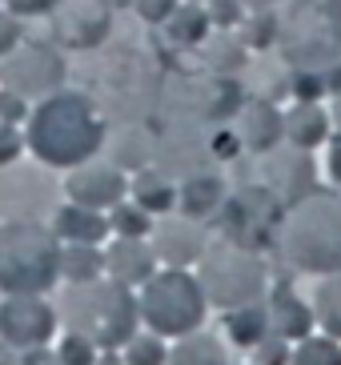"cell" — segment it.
<instances>
[{
	"label": "cell",
	"mask_w": 341,
	"mask_h": 365,
	"mask_svg": "<svg viewBox=\"0 0 341 365\" xmlns=\"http://www.w3.org/2000/svg\"><path fill=\"white\" fill-rule=\"evenodd\" d=\"M157 273V253L145 237H117L105 249V277L121 281L128 289H141Z\"/></svg>",
	"instance_id": "obj_13"
},
{
	"label": "cell",
	"mask_w": 341,
	"mask_h": 365,
	"mask_svg": "<svg viewBox=\"0 0 341 365\" xmlns=\"http://www.w3.org/2000/svg\"><path fill=\"white\" fill-rule=\"evenodd\" d=\"M330 117H333V129L341 133V93H337V101H333V113H330Z\"/></svg>",
	"instance_id": "obj_42"
},
{
	"label": "cell",
	"mask_w": 341,
	"mask_h": 365,
	"mask_svg": "<svg viewBox=\"0 0 341 365\" xmlns=\"http://www.w3.org/2000/svg\"><path fill=\"white\" fill-rule=\"evenodd\" d=\"M61 76H64V65L56 53H49V48H24L9 65V88L21 93V97H49V93L61 88Z\"/></svg>",
	"instance_id": "obj_12"
},
{
	"label": "cell",
	"mask_w": 341,
	"mask_h": 365,
	"mask_svg": "<svg viewBox=\"0 0 341 365\" xmlns=\"http://www.w3.org/2000/svg\"><path fill=\"white\" fill-rule=\"evenodd\" d=\"M209 4V24H217V29H237V24L245 21V4L241 0H205Z\"/></svg>",
	"instance_id": "obj_31"
},
{
	"label": "cell",
	"mask_w": 341,
	"mask_h": 365,
	"mask_svg": "<svg viewBox=\"0 0 341 365\" xmlns=\"http://www.w3.org/2000/svg\"><path fill=\"white\" fill-rule=\"evenodd\" d=\"M201 44H205V65L217 68V73H233V68L245 65V41H237L233 29H221L213 41Z\"/></svg>",
	"instance_id": "obj_24"
},
{
	"label": "cell",
	"mask_w": 341,
	"mask_h": 365,
	"mask_svg": "<svg viewBox=\"0 0 341 365\" xmlns=\"http://www.w3.org/2000/svg\"><path fill=\"white\" fill-rule=\"evenodd\" d=\"M197 281L205 289V301L225 313L237 305H249V301H265L269 265L253 245L221 241V245L205 249V257L197 261Z\"/></svg>",
	"instance_id": "obj_5"
},
{
	"label": "cell",
	"mask_w": 341,
	"mask_h": 365,
	"mask_svg": "<svg viewBox=\"0 0 341 365\" xmlns=\"http://www.w3.org/2000/svg\"><path fill=\"white\" fill-rule=\"evenodd\" d=\"M241 4H245V9H257V12H261V9H273L278 0H241Z\"/></svg>",
	"instance_id": "obj_41"
},
{
	"label": "cell",
	"mask_w": 341,
	"mask_h": 365,
	"mask_svg": "<svg viewBox=\"0 0 341 365\" xmlns=\"http://www.w3.org/2000/svg\"><path fill=\"white\" fill-rule=\"evenodd\" d=\"M96 349L93 337H85V333H64L61 345H56V357H61V365H96Z\"/></svg>",
	"instance_id": "obj_28"
},
{
	"label": "cell",
	"mask_w": 341,
	"mask_h": 365,
	"mask_svg": "<svg viewBox=\"0 0 341 365\" xmlns=\"http://www.w3.org/2000/svg\"><path fill=\"white\" fill-rule=\"evenodd\" d=\"M16 36H21L16 21H12V16H0V53H12V48H16Z\"/></svg>",
	"instance_id": "obj_37"
},
{
	"label": "cell",
	"mask_w": 341,
	"mask_h": 365,
	"mask_svg": "<svg viewBox=\"0 0 341 365\" xmlns=\"http://www.w3.org/2000/svg\"><path fill=\"white\" fill-rule=\"evenodd\" d=\"M61 281V241L41 221L0 225V289L4 293H49Z\"/></svg>",
	"instance_id": "obj_4"
},
{
	"label": "cell",
	"mask_w": 341,
	"mask_h": 365,
	"mask_svg": "<svg viewBox=\"0 0 341 365\" xmlns=\"http://www.w3.org/2000/svg\"><path fill=\"white\" fill-rule=\"evenodd\" d=\"M278 253L297 273L341 269V197L333 189H310L285 205L278 221Z\"/></svg>",
	"instance_id": "obj_2"
},
{
	"label": "cell",
	"mask_w": 341,
	"mask_h": 365,
	"mask_svg": "<svg viewBox=\"0 0 341 365\" xmlns=\"http://www.w3.org/2000/svg\"><path fill=\"white\" fill-rule=\"evenodd\" d=\"M330 177L333 185H341V133L330 140Z\"/></svg>",
	"instance_id": "obj_38"
},
{
	"label": "cell",
	"mask_w": 341,
	"mask_h": 365,
	"mask_svg": "<svg viewBox=\"0 0 341 365\" xmlns=\"http://www.w3.org/2000/svg\"><path fill=\"white\" fill-rule=\"evenodd\" d=\"M24 145L36 153V161L53 165V169H73L101 153L105 125L85 93H49L29 117Z\"/></svg>",
	"instance_id": "obj_1"
},
{
	"label": "cell",
	"mask_w": 341,
	"mask_h": 365,
	"mask_svg": "<svg viewBox=\"0 0 341 365\" xmlns=\"http://www.w3.org/2000/svg\"><path fill=\"white\" fill-rule=\"evenodd\" d=\"M289 354H293V349H289V341L281 337V333H273V329H269L265 337L253 345V361L257 365H289Z\"/></svg>",
	"instance_id": "obj_30"
},
{
	"label": "cell",
	"mask_w": 341,
	"mask_h": 365,
	"mask_svg": "<svg viewBox=\"0 0 341 365\" xmlns=\"http://www.w3.org/2000/svg\"><path fill=\"white\" fill-rule=\"evenodd\" d=\"M108 229L117 237H149L153 229V213L141 209L137 201H117L108 209Z\"/></svg>",
	"instance_id": "obj_26"
},
{
	"label": "cell",
	"mask_w": 341,
	"mask_h": 365,
	"mask_svg": "<svg viewBox=\"0 0 341 365\" xmlns=\"http://www.w3.org/2000/svg\"><path fill=\"white\" fill-rule=\"evenodd\" d=\"M313 325H317L313 322V305H305L289 285H278L273 297H269V329L281 333L285 341H301V337L313 333Z\"/></svg>",
	"instance_id": "obj_16"
},
{
	"label": "cell",
	"mask_w": 341,
	"mask_h": 365,
	"mask_svg": "<svg viewBox=\"0 0 341 365\" xmlns=\"http://www.w3.org/2000/svg\"><path fill=\"white\" fill-rule=\"evenodd\" d=\"M165 365H229V354H225L221 333L193 329L185 337H177V345L169 349Z\"/></svg>",
	"instance_id": "obj_18"
},
{
	"label": "cell",
	"mask_w": 341,
	"mask_h": 365,
	"mask_svg": "<svg viewBox=\"0 0 341 365\" xmlns=\"http://www.w3.org/2000/svg\"><path fill=\"white\" fill-rule=\"evenodd\" d=\"M56 333V305L44 293H4L0 301V337L16 349L49 345Z\"/></svg>",
	"instance_id": "obj_7"
},
{
	"label": "cell",
	"mask_w": 341,
	"mask_h": 365,
	"mask_svg": "<svg viewBox=\"0 0 341 365\" xmlns=\"http://www.w3.org/2000/svg\"><path fill=\"white\" fill-rule=\"evenodd\" d=\"M16 361H21V349H16V345H9L4 337H0V365H16Z\"/></svg>",
	"instance_id": "obj_39"
},
{
	"label": "cell",
	"mask_w": 341,
	"mask_h": 365,
	"mask_svg": "<svg viewBox=\"0 0 341 365\" xmlns=\"http://www.w3.org/2000/svg\"><path fill=\"white\" fill-rule=\"evenodd\" d=\"M56 322L73 333L93 337L96 349H125L141 325V305L128 285L113 277L68 281L56 301Z\"/></svg>",
	"instance_id": "obj_3"
},
{
	"label": "cell",
	"mask_w": 341,
	"mask_h": 365,
	"mask_svg": "<svg viewBox=\"0 0 341 365\" xmlns=\"http://www.w3.org/2000/svg\"><path fill=\"white\" fill-rule=\"evenodd\" d=\"M61 277L64 281H96L105 277V249L85 241H64L61 245Z\"/></svg>",
	"instance_id": "obj_23"
},
{
	"label": "cell",
	"mask_w": 341,
	"mask_h": 365,
	"mask_svg": "<svg viewBox=\"0 0 341 365\" xmlns=\"http://www.w3.org/2000/svg\"><path fill=\"white\" fill-rule=\"evenodd\" d=\"M281 120H285V140L289 145H297V149H317V145H325L333 133V117L330 108H321V101H297L293 108H285L281 113Z\"/></svg>",
	"instance_id": "obj_14"
},
{
	"label": "cell",
	"mask_w": 341,
	"mask_h": 365,
	"mask_svg": "<svg viewBox=\"0 0 341 365\" xmlns=\"http://www.w3.org/2000/svg\"><path fill=\"white\" fill-rule=\"evenodd\" d=\"M253 365H257V361H253Z\"/></svg>",
	"instance_id": "obj_45"
},
{
	"label": "cell",
	"mask_w": 341,
	"mask_h": 365,
	"mask_svg": "<svg viewBox=\"0 0 341 365\" xmlns=\"http://www.w3.org/2000/svg\"><path fill=\"white\" fill-rule=\"evenodd\" d=\"M21 149H24V137L16 133V125L12 120H0V165H12L21 157Z\"/></svg>",
	"instance_id": "obj_32"
},
{
	"label": "cell",
	"mask_w": 341,
	"mask_h": 365,
	"mask_svg": "<svg viewBox=\"0 0 341 365\" xmlns=\"http://www.w3.org/2000/svg\"><path fill=\"white\" fill-rule=\"evenodd\" d=\"M21 117H29L24 97H21V93H4V97H0V120H12V125H16Z\"/></svg>",
	"instance_id": "obj_35"
},
{
	"label": "cell",
	"mask_w": 341,
	"mask_h": 365,
	"mask_svg": "<svg viewBox=\"0 0 341 365\" xmlns=\"http://www.w3.org/2000/svg\"><path fill=\"white\" fill-rule=\"evenodd\" d=\"M113 4H133V0H113Z\"/></svg>",
	"instance_id": "obj_43"
},
{
	"label": "cell",
	"mask_w": 341,
	"mask_h": 365,
	"mask_svg": "<svg viewBox=\"0 0 341 365\" xmlns=\"http://www.w3.org/2000/svg\"><path fill=\"white\" fill-rule=\"evenodd\" d=\"M128 193H133V201L141 209H149L153 217L177 209V185L169 181V173H161V169H141L133 177V185H128Z\"/></svg>",
	"instance_id": "obj_20"
},
{
	"label": "cell",
	"mask_w": 341,
	"mask_h": 365,
	"mask_svg": "<svg viewBox=\"0 0 341 365\" xmlns=\"http://www.w3.org/2000/svg\"><path fill=\"white\" fill-rule=\"evenodd\" d=\"M177 4H181V0H133L137 16H145L149 24H165V16H169Z\"/></svg>",
	"instance_id": "obj_33"
},
{
	"label": "cell",
	"mask_w": 341,
	"mask_h": 365,
	"mask_svg": "<svg viewBox=\"0 0 341 365\" xmlns=\"http://www.w3.org/2000/svg\"><path fill=\"white\" fill-rule=\"evenodd\" d=\"M233 133L241 140L245 153H269L278 149L285 140V120H281V108L273 101H257L249 97L245 105H237V117H233Z\"/></svg>",
	"instance_id": "obj_11"
},
{
	"label": "cell",
	"mask_w": 341,
	"mask_h": 365,
	"mask_svg": "<svg viewBox=\"0 0 341 365\" xmlns=\"http://www.w3.org/2000/svg\"><path fill=\"white\" fill-rule=\"evenodd\" d=\"M289 93L297 101H321L325 97V73L321 68H297L289 76Z\"/></svg>",
	"instance_id": "obj_29"
},
{
	"label": "cell",
	"mask_w": 341,
	"mask_h": 365,
	"mask_svg": "<svg viewBox=\"0 0 341 365\" xmlns=\"http://www.w3.org/2000/svg\"><path fill=\"white\" fill-rule=\"evenodd\" d=\"M125 189H128L125 173H121L113 161H96V157L73 165L68 177H64L68 201L88 205V209H113L117 201H125Z\"/></svg>",
	"instance_id": "obj_9"
},
{
	"label": "cell",
	"mask_w": 341,
	"mask_h": 365,
	"mask_svg": "<svg viewBox=\"0 0 341 365\" xmlns=\"http://www.w3.org/2000/svg\"><path fill=\"white\" fill-rule=\"evenodd\" d=\"M209 153H213V157H221V161H233L237 153H241V140H237V133H213Z\"/></svg>",
	"instance_id": "obj_34"
},
{
	"label": "cell",
	"mask_w": 341,
	"mask_h": 365,
	"mask_svg": "<svg viewBox=\"0 0 341 365\" xmlns=\"http://www.w3.org/2000/svg\"><path fill=\"white\" fill-rule=\"evenodd\" d=\"M149 245L157 253V261L165 265H177V269H189L205 257L209 249V229L205 221L197 217H185V213H161L153 217V229H149Z\"/></svg>",
	"instance_id": "obj_8"
},
{
	"label": "cell",
	"mask_w": 341,
	"mask_h": 365,
	"mask_svg": "<svg viewBox=\"0 0 341 365\" xmlns=\"http://www.w3.org/2000/svg\"><path fill=\"white\" fill-rule=\"evenodd\" d=\"M16 365H61V357L49 345H32V349H21V361Z\"/></svg>",
	"instance_id": "obj_36"
},
{
	"label": "cell",
	"mask_w": 341,
	"mask_h": 365,
	"mask_svg": "<svg viewBox=\"0 0 341 365\" xmlns=\"http://www.w3.org/2000/svg\"><path fill=\"white\" fill-rule=\"evenodd\" d=\"M96 365H125V357H121V349H101Z\"/></svg>",
	"instance_id": "obj_40"
},
{
	"label": "cell",
	"mask_w": 341,
	"mask_h": 365,
	"mask_svg": "<svg viewBox=\"0 0 341 365\" xmlns=\"http://www.w3.org/2000/svg\"><path fill=\"white\" fill-rule=\"evenodd\" d=\"M289 365H341V341L337 337H301L297 349L289 354Z\"/></svg>",
	"instance_id": "obj_25"
},
{
	"label": "cell",
	"mask_w": 341,
	"mask_h": 365,
	"mask_svg": "<svg viewBox=\"0 0 341 365\" xmlns=\"http://www.w3.org/2000/svg\"><path fill=\"white\" fill-rule=\"evenodd\" d=\"M53 233L56 241H85V245H101L113 229H108V217L101 209H88V205H61L53 213Z\"/></svg>",
	"instance_id": "obj_15"
},
{
	"label": "cell",
	"mask_w": 341,
	"mask_h": 365,
	"mask_svg": "<svg viewBox=\"0 0 341 365\" xmlns=\"http://www.w3.org/2000/svg\"><path fill=\"white\" fill-rule=\"evenodd\" d=\"M221 205H225V181L217 173H193L177 189V213H185V217L209 221Z\"/></svg>",
	"instance_id": "obj_17"
},
{
	"label": "cell",
	"mask_w": 341,
	"mask_h": 365,
	"mask_svg": "<svg viewBox=\"0 0 341 365\" xmlns=\"http://www.w3.org/2000/svg\"><path fill=\"white\" fill-rule=\"evenodd\" d=\"M261 177L265 185L273 189L278 197L285 201H297L313 189V161H310V149H297V145H278V149L261 153Z\"/></svg>",
	"instance_id": "obj_10"
},
{
	"label": "cell",
	"mask_w": 341,
	"mask_h": 365,
	"mask_svg": "<svg viewBox=\"0 0 341 365\" xmlns=\"http://www.w3.org/2000/svg\"><path fill=\"white\" fill-rule=\"evenodd\" d=\"M141 322L149 325L161 337H185V333L201 329L209 317V301L197 273L177 265H165L161 273H153L137 293Z\"/></svg>",
	"instance_id": "obj_6"
},
{
	"label": "cell",
	"mask_w": 341,
	"mask_h": 365,
	"mask_svg": "<svg viewBox=\"0 0 341 365\" xmlns=\"http://www.w3.org/2000/svg\"><path fill=\"white\" fill-rule=\"evenodd\" d=\"M197 4H205V0H197Z\"/></svg>",
	"instance_id": "obj_44"
},
{
	"label": "cell",
	"mask_w": 341,
	"mask_h": 365,
	"mask_svg": "<svg viewBox=\"0 0 341 365\" xmlns=\"http://www.w3.org/2000/svg\"><path fill=\"white\" fill-rule=\"evenodd\" d=\"M313 322L321 325V333L341 341V269L321 273L313 285Z\"/></svg>",
	"instance_id": "obj_22"
},
{
	"label": "cell",
	"mask_w": 341,
	"mask_h": 365,
	"mask_svg": "<svg viewBox=\"0 0 341 365\" xmlns=\"http://www.w3.org/2000/svg\"><path fill=\"white\" fill-rule=\"evenodd\" d=\"M269 333V301H249L237 309H225V337L237 349H253Z\"/></svg>",
	"instance_id": "obj_19"
},
{
	"label": "cell",
	"mask_w": 341,
	"mask_h": 365,
	"mask_svg": "<svg viewBox=\"0 0 341 365\" xmlns=\"http://www.w3.org/2000/svg\"><path fill=\"white\" fill-rule=\"evenodd\" d=\"M169 349H165V337L153 329L145 333H133L125 341V365H165Z\"/></svg>",
	"instance_id": "obj_27"
},
{
	"label": "cell",
	"mask_w": 341,
	"mask_h": 365,
	"mask_svg": "<svg viewBox=\"0 0 341 365\" xmlns=\"http://www.w3.org/2000/svg\"><path fill=\"white\" fill-rule=\"evenodd\" d=\"M209 12L197 4V0H181L177 9L165 16V33H169V41L177 44V48H197V44L209 36Z\"/></svg>",
	"instance_id": "obj_21"
}]
</instances>
